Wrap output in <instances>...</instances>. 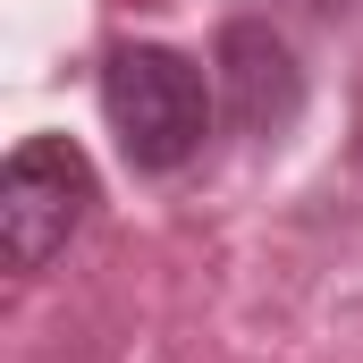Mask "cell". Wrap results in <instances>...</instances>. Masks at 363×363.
<instances>
[{"label": "cell", "mask_w": 363, "mask_h": 363, "mask_svg": "<svg viewBox=\"0 0 363 363\" xmlns=\"http://www.w3.org/2000/svg\"><path fill=\"white\" fill-rule=\"evenodd\" d=\"M93 211V161L68 135H26L0 169V245L9 271H43L51 254H68V237Z\"/></svg>", "instance_id": "7a4b0ae2"}, {"label": "cell", "mask_w": 363, "mask_h": 363, "mask_svg": "<svg viewBox=\"0 0 363 363\" xmlns=\"http://www.w3.org/2000/svg\"><path fill=\"white\" fill-rule=\"evenodd\" d=\"M220 93H228V118L245 135H279L304 101V68L271 26H228L220 34Z\"/></svg>", "instance_id": "3957f363"}, {"label": "cell", "mask_w": 363, "mask_h": 363, "mask_svg": "<svg viewBox=\"0 0 363 363\" xmlns=\"http://www.w3.org/2000/svg\"><path fill=\"white\" fill-rule=\"evenodd\" d=\"M101 110H110V135L135 169H186L211 135V85L186 51L161 43H118L110 68H101Z\"/></svg>", "instance_id": "6da1fadb"}]
</instances>
